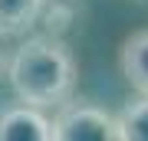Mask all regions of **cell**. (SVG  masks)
Masks as SVG:
<instances>
[{"mask_svg": "<svg viewBox=\"0 0 148 141\" xmlns=\"http://www.w3.org/2000/svg\"><path fill=\"white\" fill-rule=\"evenodd\" d=\"M7 79L20 102L36 105V108H59L63 102H69L76 85L73 52L49 36L27 40L13 52L7 66Z\"/></svg>", "mask_w": 148, "mask_h": 141, "instance_id": "cell-1", "label": "cell"}, {"mask_svg": "<svg viewBox=\"0 0 148 141\" xmlns=\"http://www.w3.org/2000/svg\"><path fill=\"white\" fill-rule=\"evenodd\" d=\"M53 141H119L115 115L89 102H63L53 118Z\"/></svg>", "mask_w": 148, "mask_h": 141, "instance_id": "cell-2", "label": "cell"}, {"mask_svg": "<svg viewBox=\"0 0 148 141\" xmlns=\"http://www.w3.org/2000/svg\"><path fill=\"white\" fill-rule=\"evenodd\" d=\"M0 141H53V121L27 102L0 108Z\"/></svg>", "mask_w": 148, "mask_h": 141, "instance_id": "cell-3", "label": "cell"}, {"mask_svg": "<svg viewBox=\"0 0 148 141\" xmlns=\"http://www.w3.org/2000/svg\"><path fill=\"white\" fill-rule=\"evenodd\" d=\"M122 76L138 95H148V30H138L125 40L119 56Z\"/></svg>", "mask_w": 148, "mask_h": 141, "instance_id": "cell-4", "label": "cell"}, {"mask_svg": "<svg viewBox=\"0 0 148 141\" xmlns=\"http://www.w3.org/2000/svg\"><path fill=\"white\" fill-rule=\"evenodd\" d=\"M43 10V0H0V36L27 33Z\"/></svg>", "mask_w": 148, "mask_h": 141, "instance_id": "cell-5", "label": "cell"}, {"mask_svg": "<svg viewBox=\"0 0 148 141\" xmlns=\"http://www.w3.org/2000/svg\"><path fill=\"white\" fill-rule=\"evenodd\" d=\"M119 141H148V95H138L115 115Z\"/></svg>", "mask_w": 148, "mask_h": 141, "instance_id": "cell-6", "label": "cell"}, {"mask_svg": "<svg viewBox=\"0 0 148 141\" xmlns=\"http://www.w3.org/2000/svg\"><path fill=\"white\" fill-rule=\"evenodd\" d=\"M0 69H3V56H0Z\"/></svg>", "mask_w": 148, "mask_h": 141, "instance_id": "cell-7", "label": "cell"}]
</instances>
